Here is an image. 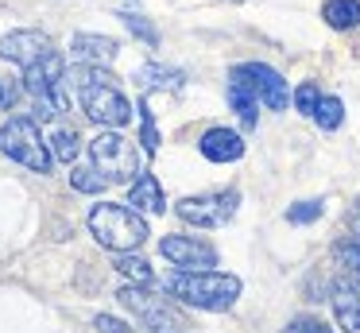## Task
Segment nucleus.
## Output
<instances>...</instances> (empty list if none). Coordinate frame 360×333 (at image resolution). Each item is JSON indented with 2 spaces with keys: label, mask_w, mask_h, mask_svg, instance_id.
Returning <instances> with one entry per match:
<instances>
[{
  "label": "nucleus",
  "mask_w": 360,
  "mask_h": 333,
  "mask_svg": "<svg viewBox=\"0 0 360 333\" xmlns=\"http://www.w3.org/2000/svg\"><path fill=\"white\" fill-rule=\"evenodd\" d=\"M74 85H78V101L86 108V116L94 124H105V128H124L132 120V105L120 93L117 77L109 74V66H86L78 62L74 70Z\"/></svg>",
  "instance_id": "1"
},
{
  "label": "nucleus",
  "mask_w": 360,
  "mask_h": 333,
  "mask_svg": "<svg viewBox=\"0 0 360 333\" xmlns=\"http://www.w3.org/2000/svg\"><path fill=\"white\" fill-rule=\"evenodd\" d=\"M167 294L198 310H229L240 299V279L225 271H174L163 279Z\"/></svg>",
  "instance_id": "2"
},
{
  "label": "nucleus",
  "mask_w": 360,
  "mask_h": 333,
  "mask_svg": "<svg viewBox=\"0 0 360 333\" xmlns=\"http://www.w3.org/2000/svg\"><path fill=\"white\" fill-rule=\"evenodd\" d=\"M89 232L101 248L109 252H136L148 240V221L136 209L117 206V201H101L89 209Z\"/></svg>",
  "instance_id": "3"
},
{
  "label": "nucleus",
  "mask_w": 360,
  "mask_h": 333,
  "mask_svg": "<svg viewBox=\"0 0 360 333\" xmlns=\"http://www.w3.org/2000/svg\"><path fill=\"white\" fill-rule=\"evenodd\" d=\"M24 89L32 93L35 113L32 120H55L58 113H66V93H63V54L51 51L39 62L24 66Z\"/></svg>",
  "instance_id": "4"
},
{
  "label": "nucleus",
  "mask_w": 360,
  "mask_h": 333,
  "mask_svg": "<svg viewBox=\"0 0 360 333\" xmlns=\"http://www.w3.org/2000/svg\"><path fill=\"white\" fill-rule=\"evenodd\" d=\"M0 151L8 155L12 163H20V167L35 170V175H47L51 170V151H47V144H43L35 120H27V116H12V120L0 128Z\"/></svg>",
  "instance_id": "5"
},
{
  "label": "nucleus",
  "mask_w": 360,
  "mask_h": 333,
  "mask_svg": "<svg viewBox=\"0 0 360 333\" xmlns=\"http://www.w3.org/2000/svg\"><path fill=\"white\" fill-rule=\"evenodd\" d=\"M89 163L109 182H132L140 175V155H136L132 139H124L120 132H101L89 139Z\"/></svg>",
  "instance_id": "6"
},
{
  "label": "nucleus",
  "mask_w": 360,
  "mask_h": 333,
  "mask_svg": "<svg viewBox=\"0 0 360 333\" xmlns=\"http://www.w3.org/2000/svg\"><path fill=\"white\" fill-rule=\"evenodd\" d=\"M120 302H124V306L143 322V333H190V325L182 322V318L174 314L163 299H155L148 287L124 283V287H120Z\"/></svg>",
  "instance_id": "7"
},
{
  "label": "nucleus",
  "mask_w": 360,
  "mask_h": 333,
  "mask_svg": "<svg viewBox=\"0 0 360 333\" xmlns=\"http://www.w3.org/2000/svg\"><path fill=\"white\" fill-rule=\"evenodd\" d=\"M236 206H240V194L236 190H217V194H194V198L179 201V217L194 229H221V225L233 221Z\"/></svg>",
  "instance_id": "8"
},
{
  "label": "nucleus",
  "mask_w": 360,
  "mask_h": 333,
  "mask_svg": "<svg viewBox=\"0 0 360 333\" xmlns=\"http://www.w3.org/2000/svg\"><path fill=\"white\" fill-rule=\"evenodd\" d=\"M233 82H244L252 93H256L259 105H267L271 113H283L290 101L287 82H283L279 70L264 66V62H244V66H233Z\"/></svg>",
  "instance_id": "9"
},
{
  "label": "nucleus",
  "mask_w": 360,
  "mask_h": 333,
  "mask_svg": "<svg viewBox=\"0 0 360 333\" xmlns=\"http://www.w3.org/2000/svg\"><path fill=\"white\" fill-rule=\"evenodd\" d=\"M159 252L182 271H210V268H217V248L205 244V240H198V237H174L171 232V237L159 240Z\"/></svg>",
  "instance_id": "10"
},
{
  "label": "nucleus",
  "mask_w": 360,
  "mask_h": 333,
  "mask_svg": "<svg viewBox=\"0 0 360 333\" xmlns=\"http://www.w3.org/2000/svg\"><path fill=\"white\" fill-rule=\"evenodd\" d=\"M51 51H55V43L43 31H12V35L0 39V58L16 62V66H32V62H39Z\"/></svg>",
  "instance_id": "11"
},
{
  "label": "nucleus",
  "mask_w": 360,
  "mask_h": 333,
  "mask_svg": "<svg viewBox=\"0 0 360 333\" xmlns=\"http://www.w3.org/2000/svg\"><path fill=\"white\" fill-rule=\"evenodd\" d=\"M198 151L210 163H236L244 155V136L233 128H210L202 136V144H198Z\"/></svg>",
  "instance_id": "12"
},
{
  "label": "nucleus",
  "mask_w": 360,
  "mask_h": 333,
  "mask_svg": "<svg viewBox=\"0 0 360 333\" xmlns=\"http://www.w3.org/2000/svg\"><path fill=\"white\" fill-rule=\"evenodd\" d=\"M329 302H333L337 325H341L345 333H360V294H356V283L337 279L333 291H329Z\"/></svg>",
  "instance_id": "13"
},
{
  "label": "nucleus",
  "mask_w": 360,
  "mask_h": 333,
  "mask_svg": "<svg viewBox=\"0 0 360 333\" xmlns=\"http://www.w3.org/2000/svg\"><path fill=\"white\" fill-rule=\"evenodd\" d=\"M70 51H74V58L86 62V66H109L120 46H117V39H109V35H74Z\"/></svg>",
  "instance_id": "14"
},
{
  "label": "nucleus",
  "mask_w": 360,
  "mask_h": 333,
  "mask_svg": "<svg viewBox=\"0 0 360 333\" xmlns=\"http://www.w3.org/2000/svg\"><path fill=\"white\" fill-rule=\"evenodd\" d=\"M128 206L143 209V213H163L167 198H163V186H159L155 175H140L132 182V194H128Z\"/></svg>",
  "instance_id": "15"
},
{
  "label": "nucleus",
  "mask_w": 360,
  "mask_h": 333,
  "mask_svg": "<svg viewBox=\"0 0 360 333\" xmlns=\"http://www.w3.org/2000/svg\"><path fill=\"white\" fill-rule=\"evenodd\" d=\"M136 82H140L143 89H182V82H186V77H182L179 70H171V66L148 62V66L136 70Z\"/></svg>",
  "instance_id": "16"
},
{
  "label": "nucleus",
  "mask_w": 360,
  "mask_h": 333,
  "mask_svg": "<svg viewBox=\"0 0 360 333\" xmlns=\"http://www.w3.org/2000/svg\"><path fill=\"white\" fill-rule=\"evenodd\" d=\"M321 20H326L329 27H337V31L356 27V23H360V0H326Z\"/></svg>",
  "instance_id": "17"
},
{
  "label": "nucleus",
  "mask_w": 360,
  "mask_h": 333,
  "mask_svg": "<svg viewBox=\"0 0 360 333\" xmlns=\"http://www.w3.org/2000/svg\"><path fill=\"white\" fill-rule=\"evenodd\" d=\"M112 268H117L132 287H155V271H151V263H143L140 256H132V252H117Z\"/></svg>",
  "instance_id": "18"
},
{
  "label": "nucleus",
  "mask_w": 360,
  "mask_h": 333,
  "mask_svg": "<svg viewBox=\"0 0 360 333\" xmlns=\"http://www.w3.org/2000/svg\"><path fill=\"white\" fill-rule=\"evenodd\" d=\"M229 105H233V113L244 120V128H256V116H259L256 105L259 101H256V93H252L244 82H229Z\"/></svg>",
  "instance_id": "19"
},
{
  "label": "nucleus",
  "mask_w": 360,
  "mask_h": 333,
  "mask_svg": "<svg viewBox=\"0 0 360 333\" xmlns=\"http://www.w3.org/2000/svg\"><path fill=\"white\" fill-rule=\"evenodd\" d=\"M333 260H337V268L349 275V283L360 287V240H341V244L333 248Z\"/></svg>",
  "instance_id": "20"
},
{
  "label": "nucleus",
  "mask_w": 360,
  "mask_h": 333,
  "mask_svg": "<svg viewBox=\"0 0 360 333\" xmlns=\"http://www.w3.org/2000/svg\"><path fill=\"white\" fill-rule=\"evenodd\" d=\"M78 151H82L78 132H70V128H55V136H51V155H55L58 163H74V159H78Z\"/></svg>",
  "instance_id": "21"
},
{
  "label": "nucleus",
  "mask_w": 360,
  "mask_h": 333,
  "mask_svg": "<svg viewBox=\"0 0 360 333\" xmlns=\"http://www.w3.org/2000/svg\"><path fill=\"white\" fill-rule=\"evenodd\" d=\"M310 116L318 120V128H326V132L341 128V120H345V105H341V97H318V108H314Z\"/></svg>",
  "instance_id": "22"
},
{
  "label": "nucleus",
  "mask_w": 360,
  "mask_h": 333,
  "mask_svg": "<svg viewBox=\"0 0 360 333\" xmlns=\"http://www.w3.org/2000/svg\"><path fill=\"white\" fill-rule=\"evenodd\" d=\"M70 186H74L78 194H101L105 186H109V178H105L101 170L94 167V163H89V167H78V170L70 175Z\"/></svg>",
  "instance_id": "23"
},
{
  "label": "nucleus",
  "mask_w": 360,
  "mask_h": 333,
  "mask_svg": "<svg viewBox=\"0 0 360 333\" xmlns=\"http://www.w3.org/2000/svg\"><path fill=\"white\" fill-rule=\"evenodd\" d=\"M321 213H326V201L310 198V201H295V206L287 209V221L290 225H310V221H318Z\"/></svg>",
  "instance_id": "24"
},
{
  "label": "nucleus",
  "mask_w": 360,
  "mask_h": 333,
  "mask_svg": "<svg viewBox=\"0 0 360 333\" xmlns=\"http://www.w3.org/2000/svg\"><path fill=\"white\" fill-rule=\"evenodd\" d=\"M120 20H124V27L132 31L136 39H143V43H148V46H155V43H159V31L151 27V23L143 20V15H136V12H124V15H120Z\"/></svg>",
  "instance_id": "25"
},
{
  "label": "nucleus",
  "mask_w": 360,
  "mask_h": 333,
  "mask_svg": "<svg viewBox=\"0 0 360 333\" xmlns=\"http://www.w3.org/2000/svg\"><path fill=\"white\" fill-rule=\"evenodd\" d=\"M140 120H143L140 144H143V151H148V155H155L159 151V128H155V120H151V105H148V101H140Z\"/></svg>",
  "instance_id": "26"
},
{
  "label": "nucleus",
  "mask_w": 360,
  "mask_h": 333,
  "mask_svg": "<svg viewBox=\"0 0 360 333\" xmlns=\"http://www.w3.org/2000/svg\"><path fill=\"white\" fill-rule=\"evenodd\" d=\"M318 97H321V93H318V85H314V82H302V85L295 89V105H298V113H302V116H310L314 108H318Z\"/></svg>",
  "instance_id": "27"
},
{
  "label": "nucleus",
  "mask_w": 360,
  "mask_h": 333,
  "mask_svg": "<svg viewBox=\"0 0 360 333\" xmlns=\"http://www.w3.org/2000/svg\"><path fill=\"white\" fill-rule=\"evenodd\" d=\"M287 333H333L321 318H295V322L287 325Z\"/></svg>",
  "instance_id": "28"
},
{
  "label": "nucleus",
  "mask_w": 360,
  "mask_h": 333,
  "mask_svg": "<svg viewBox=\"0 0 360 333\" xmlns=\"http://www.w3.org/2000/svg\"><path fill=\"white\" fill-rule=\"evenodd\" d=\"M16 101H20V85L12 82V77L0 74V108H12Z\"/></svg>",
  "instance_id": "29"
},
{
  "label": "nucleus",
  "mask_w": 360,
  "mask_h": 333,
  "mask_svg": "<svg viewBox=\"0 0 360 333\" xmlns=\"http://www.w3.org/2000/svg\"><path fill=\"white\" fill-rule=\"evenodd\" d=\"M97 329H101V333H132V329H128V325L124 322H117V318H109V314H101V318H97Z\"/></svg>",
  "instance_id": "30"
},
{
  "label": "nucleus",
  "mask_w": 360,
  "mask_h": 333,
  "mask_svg": "<svg viewBox=\"0 0 360 333\" xmlns=\"http://www.w3.org/2000/svg\"><path fill=\"white\" fill-rule=\"evenodd\" d=\"M349 237H352V240H360V201L349 209Z\"/></svg>",
  "instance_id": "31"
}]
</instances>
